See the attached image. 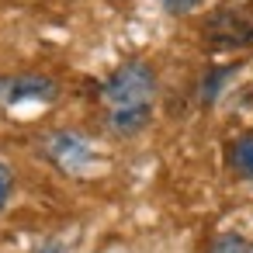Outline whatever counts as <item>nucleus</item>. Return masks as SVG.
Returning <instances> with one entry per match:
<instances>
[{
	"mask_svg": "<svg viewBox=\"0 0 253 253\" xmlns=\"http://www.w3.org/2000/svg\"><path fill=\"white\" fill-rule=\"evenodd\" d=\"M101 104H104V122L115 135H122V139L139 135L153 122L156 73L146 63L118 66L101 87Z\"/></svg>",
	"mask_w": 253,
	"mask_h": 253,
	"instance_id": "1",
	"label": "nucleus"
},
{
	"mask_svg": "<svg viewBox=\"0 0 253 253\" xmlns=\"http://www.w3.org/2000/svg\"><path fill=\"white\" fill-rule=\"evenodd\" d=\"M59 97V84L42 73H18V77H0V108H18L25 101L52 104Z\"/></svg>",
	"mask_w": 253,
	"mask_h": 253,
	"instance_id": "2",
	"label": "nucleus"
},
{
	"mask_svg": "<svg viewBox=\"0 0 253 253\" xmlns=\"http://www.w3.org/2000/svg\"><path fill=\"white\" fill-rule=\"evenodd\" d=\"M205 39L215 49H246L253 45V21L239 11H218L205 25Z\"/></svg>",
	"mask_w": 253,
	"mask_h": 253,
	"instance_id": "3",
	"label": "nucleus"
},
{
	"mask_svg": "<svg viewBox=\"0 0 253 253\" xmlns=\"http://www.w3.org/2000/svg\"><path fill=\"white\" fill-rule=\"evenodd\" d=\"M42 153H45L59 170H66V173H80V170L94 160L90 142H87L84 135H77V132H56V135H49V139L42 142Z\"/></svg>",
	"mask_w": 253,
	"mask_h": 253,
	"instance_id": "4",
	"label": "nucleus"
},
{
	"mask_svg": "<svg viewBox=\"0 0 253 253\" xmlns=\"http://www.w3.org/2000/svg\"><path fill=\"white\" fill-rule=\"evenodd\" d=\"M229 163H232V170H236L243 180L253 184V132L239 135V139L229 146Z\"/></svg>",
	"mask_w": 253,
	"mask_h": 253,
	"instance_id": "5",
	"label": "nucleus"
},
{
	"mask_svg": "<svg viewBox=\"0 0 253 253\" xmlns=\"http://www.w3.org/2000/svg\"><path fill=\"white\" fill-rule=\"evenodd\" d=\"M232 73H236V66H215V70H208V73H205V84H201V101H205V104H215L222 84H225Z\"/></svg>",
	"mask_w": 253,
	"mask_h": 253,
	"instance_id": "6",
	"label": "nucleus"
},
{
	"mask_svg": "<svg viewBox=\"0 0 253 253\" xmlns=\"http://www.w3.org/2000/svg\"><path fill=\"white\" fill-rule=\"evenodd\" d=\"M208 253H246V239H243L239 232H222V236L211 243Z\"/></svg>",
	"mask_w": 253,
	"mask_h": 253,
	"instance_id": "7",
	"label": "nucleus"
},
{
	"mask_svg": "<svg viewBox=\"0 0 253 253\" xmlns=\"http://www.w3.org/2000/svg\"><path fill=\"white\" fill-rule=\"evenodd\" d=\"M11 191H14V170L0 160V211L7 208V201H11Z\"/></svg>",
	"mask_w": 253,
	"mask_h": 253,
	"instance_id": "8",
	"label": "nucleus"
},
{
	"mask_svg": "<svg viewBox=\"0 0 253 253\" xmlns=\"http://www.w3.org/2000/svg\"><path fill=\"white\" fill-rule=\"evenodd\" d=\"M201 4V0H163V7L170 11V14H187V11H194Z\"/></svg>",
	"mask_w": 253,
	"mask_h": 253,
	"instance_id": "9",
	"label": "nucleus"
},
{
	"mask_svg": "<svg viewBox=\"0 0 253 253\" xmlns=\"http://www.w3.org/2000/svg\"><path fill=\"white\" fill-rule=\"evenodd\" d=\"M246 253H253V243H246Z\"/></svg>",
	"mask_w": 253,
	"mask_h": 253,
	"instance_id": "10",
	"label": "nucleus"
}]
</instances>
